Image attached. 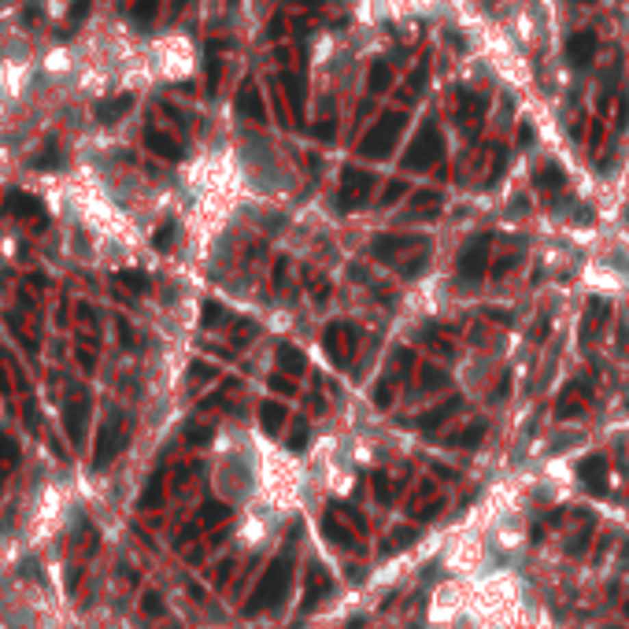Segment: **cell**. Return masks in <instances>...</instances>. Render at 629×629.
Listing matches in <instances>:
<instances>
[{
    "label": "cell",
    "mask_w": 629,
    "mask_h": 629,
    "mask_svg": "<svg viewBox=\"0 0 629 629\" xmlns=\"http://www.w3.org/2000/svg\"><path fill=\"white\" fill-rule=\"evenodd\" d=\"M289 581H293V555H278L274 563H270V570L259 578L256 592L248 596V604H244V615H259V611L267 607H278L281 600H285L289 592Z\"/></svg>",
    "instance_id": "1"
},
{
    "label": "cell",
    "mask_w": 629,
    "mask_h": 629,
    "mask_svg": "<svg viewBox=\"0 0 629 629\" xmlns=\"http://www.w3.org/2000/svg\"><path fill=\"white\" fill-rule=\"evenodd\" d=\"M404 123H407V115H404V112H389V115L381 118V123L367 133V138L359 141V156H367V159H381V156H389V149L396 144L400 130H404Z\"/></svg>",
    "instance_id": "2"
},
{
    "label": "cell",
    "mask_w": 629,
    "mask_h": 629,
    "mask_svg": "<svg viewBox=\"0 0 629 629\" xmlns=\"http://www.w3.org/2000/svg\"><path fill=\"white\" fill-rule=\"evenodd\" d=\"M355 344H359V330H355L352 322H330L322 330V348L330 352L333 367L348 370L352 355H355Z\"/></svg>",
    "instance_id": "3"
},
{
    "label": "cell",
    "mask_w": 629,
    "mask_h": 629,
    "mask_svg": "<svg viewBox=\"0 0 629 629\" xmlns=\"http://www.w3.org/2000/svg\"><path fill=\"white\" fill-rule=\"evenodd\" d=\"M441 152H444L441 133H437L433 123H426L422 133H418V141L411 144V152L404 156V167H407V170H426V167H433V163L441 159Z\"/></svg>",
    "instance_id": "4"
},
{
    "label": "cell",
    "mask_w": 629,
    "mask_h": 629,
    "mask_svg": "<svg viewBox=\"0 0 629 629\" xmlns=\"http://www.w3.org/2000/svg\"><path fill=\"white\" fill-rule=\"evenodd\" d=\"M370 185H374V178L367 175V170H355V167H348L344 170V181H341V211H352V207H359V204H367V196H370Z\"/></svg>",
    "instance_id": "5"
},
{
    "label": "cell",
    "mask_w": 629,
    "mask_h": 629,
    "mask_svg": "<svg viewBox=\"0 0 629 629\" xmlns=\"http://www.w3.org/2000/svg\"><path fill=\"white\" fill-rule=\"evenodd\" d=\"M489 241H492V237H489V233H481V237H474L467 248H463V256H459V278H463V281H478L481 274H485V263H489Z\"/></svg>",
    "instance_id": "6"
},
{
    "label": "cell",
    "mask_w": 629,
    "mask_h": 629,
    "mask_svg": "<svg viewBox=\"0 0 629 629\" xmlns=\"http://www.w3.org/2000/svg\"><path fill=\"white\" fill-rule=\"evenodd\" d=\"M589 404H592L589 381L585 378H574L570 385H567V393H563V400H559V407H555V415H559V418H574V415L585 411Z\"/></svg>",
    "instance_id": "7"
},
{
    "label": "cell",
    "mask_w": 629,
    "mask_h": 629,
    "mask_svg": "<svg viewBox=\"0 0 629 629\" xmlns=\"http://www.w3.org/2000/svg\"><path fill=\"white\" fill-rule=\"evenodd\" d=\"M578 478L589 492L604 496L607 492V455H585V459L578 463Z\"/></svg>",
    "instance_id": "8"
},
{
    "label": "cell",
    "mask_w": 629,
    "mask_h": 629,
    "mask_svg": "<svg viewBox=\"0 0 629 629\" xmlns=\"http://www.w3.org/2000/svg\"><path fill=\"white\" fill-rule=\"evenodd\" d=\"M418 241H422V237H407V233L374 237V256H378V259H385V263H393V259H400V256H404V252H415V248H418Z\"/></svg>",
    "instance_id": "9"
},
{
    "label": "cell",
    "mask_w": 629,
    "mask_h": 629,
    "mask_svg": "<svg viewBox=\"0 0 629 629\" xmlns=\"http://www.w3.org/2000/svg\"><path fill=\"white\" fill-rule=\"evenodd\" d=\"M322 533H326V541H333L341 552H355V548H359V541H355L359 533H355L352 526H344V522H341V518H337L333 511L322 518Z\"/></svg>",
    "instance_id": "10"
},
{
    "label": "cell",
    "mask_w": 629,
    "mask_h": 629,
    "mask_svg": "<svg viewBox=\"0 0 629 629\" xmlns=\"http://www.w3.org/2000/svg\"><path fill=\"white\" fill-rule=\"evenodd\" d=\"M333 592V578L322 567H307V589H304V611H311L322 596Z\"/></svg>",
    "instance_id": "11"
},
{
    "label": "cell",
    "mask_w": 629,
    "mask_h": 629,
    "mask_svg": "<svg viewBox=\"0 0 629 629\" xmlns=\"http://www.w3.org/2000/svg\"><path fill=\"white\" fill-rule=\"evenodd\" d=\"M592 56H596V34L581 30V34H574V38L567 41V60L574 63V67H589Z\"/></svg>",
    "instance_id": "12"
},
{
    "label": "cell",
    "mask_w": 629,
    "mask_h": 629,
    "mask_svg": "<svg viewBox=\"0 0 629 629\" xmlns=\"http://www.w3.org/2000/svg\"><path fill=\"white\" fill-rule=\"evenodd\" d=\"M459 407H463V396H452V400H444V404H437L433 411H426L422 418H418V430H422V433H433L437 426L448 422V418L459 411Z\"/></svg>",
    "instance_id": "13"
},
{
    "label": "cell",
    "mask_w": 629,
    "mask_h": 629,
    "mask_svg": "<svg viewBox=\"0 0 629 629\" xmlns=\"http://www.w3.org/2000/svg\"><path fill=\"white\" fill-rule=\"evenodd\" d=\"M278 363H281V370L293 374V378L307 370V355L300 352L296 344H289V341H285V344H278Z\"/></svg>",
    "instance_id": "14"
},
{
    "label": "cell",
    "mask_w": 629,
    "mask_h": 629,
    "mask_svg": "<svg viewBox=\"0 0 629 629\" xmlns=\"http://www.w3.org/2000/svg\"><path fill=\"white\" fill-rule=\"evenodd\" d=\"M607 318H611V304H607V300H592V304H589V311H585V341H589L592 333H600V330H604V322H607Z\"/></svg>",
    "instance_id": "15"
},
{
    "label": "cell",
    "mask_w": 629,
    "mask_h": 629,
    "mask_svg": "<svg viewBox=\"0 0 629 629\" xmlns=\"http://www.w3.org/2000/svg\"><path fill=\"white\" fill-rule=\"evenodd\" d=\"M130 104H133L130 93H123V97H115V100H104V104L97 107V118H100V123H115L118 115L130 112Z\"/></svg>",
    "instance_id": "16"
},
{
    "label": "cell",
    "mask_w": 629,
    "mask_h": 629,
    "mask_svg": "<svg viewBox=\"0 0 629 629\" xmlns=\"http://www.w3.org/2000/svg\"><path fill=\"white\" fill-rule=\"evenodd\" d=\"M149 149L156 152V156H163V159H181V144H175V141L167 138V133L149 130Z\"/></svg>",
    "instance_id": "17"
},
{
    "label": "cell",
    "mask_w": 629,
    "mask_h": 629,
    "mask_svg": "<svg viewBox=\"0 0 629 629\" xmlns=\"http://www.w3.org/2000/svg\"><path fill=\"white\" fill-rule=\"evenodd\" d=\"M259 418H263V430L267 433H278L281 422H285V407H281L278 400H267V404L259 407Z\"/></svg>",
    "instance_id": "18"
},
{
    "label": "cell",
    "mask_w": 629,
    "mask_h": 629,
    "mask_svg": "<svg viewBox=\"0 0 629 629\" xmlns=\"http://www.w3.org/2000/svg\"><path fill=\"white\" fill-rule=\"evenodd\" d=\"M444 385H448V374H444V370L430 367V363L418 367V389H422V393H430V389H444Z\"/></svg>",
    "instance_id": "19"
},
{
    "label": "cell",
    "mask_w": 629,
    "mask_h": 629,
    "mask_svg": "<svg viewBox=\"0 0 629 629\" xmlns=\"http://www.w3.org/2000/svg\"><path fill=\"white\" fill-rule=\"evenodd\" d=\"M8 207H12L15 215H38L41 200H34L30 193H12V196H8Z\"/></svg>",
    "instance_id": "20"
},
{
    "label": "cell",
    "mask_w": 629,
    "mask_h": 629,
    "mask_svg": "<svg viewBox=\"0 0 629 629\" xmlns=\"http://www.w3.org/2000/svg\"><path fill=\"white\" fill-rule=\"evenodd\" d=\"M481 437H485V426L474 422V426H467V430L452 433V437H448V444H452V448H467V444H478Z\"/></svg>",
    "instance_id": "21"
},
{
    "label": "cell",
    "mask_w": 629,
    "mask_h": 629,
    "mask_svg": "<svg viewBox=\"0 0 629 629\" xmlns=\"http://www.w3.org/2000/svg\"><path fill=\"white\" fill-rule=\"evenodd\" d=\"M563 170L559 167H544L541 175H537V189H544V193H555V189H563Z\"/></svg>",
    "instance_id": "22"
},
{
    "label": "cell",
    "mask_w": 629,
    "mask_h": 629,
    "mask_svg": "<svg viewBox=\"0 0 629 629\" xmlns=\"http://www.w3.org/2000/svg\"><path fill=\"white\" fill-rule=\"evenodd\" d=\"M237 104H241V112L244 115H252V118H263V104H259V93L252 86H244V93H241V100H237Z\"/></svg>",
    "instance_id": "23"
},
{
    "label": "cell",
    "mask_w": 629,
    "mask_h": 629,
    "mask_svg": "<svg viewBox=\"0 0 629 629\" xmlns=\"http://www.w3.org/2000/svg\"><path fill=\"white\" fill-rule=\"evenodd\" d=\"M422 341L430 344L433 352H441V355H452V341H448V337H441V333H437V326H426V330H422Z\"/></svg>",
    "instance_id": "24"
},
{
    "label": "cell",
    "mask_w": 629,
    "mask_h": 629,
    "mask_svg": "<svg viewBox=\"0 0 629 629\" xmlns=\"http://www.w3.org/2000/svg\"><path fill=\"white\" fill-rule=\"evenodd\" d=\"M156 4L159 0H138V4H133V26H149L152 23V15H156Z\"/></svg>",
    "instance_id": "25"
},
{
    "label": "cell",
    "mask_w": 629,
    "mask_h": 629,
    "mask_svg": "<svg viewBox=\"0 0 629 629\" xmlns=\"http://www.w3.org/2000/svg\"><path fill=\"white\" fill-rule=\"evenodd\" d=\"M389 78H393V70H389V63H381V60H378V63H374V67H370V89H374V93H381V89L389 86Z\"/></svg>",
    "instance_id": "26"
},
{
    "label": "cell",
    "mask_w": 629,
    "mask_h": 629,
    "mask_svg": "<svg viewBox=\"0 0 629 629\" xmlns=\"http://www.w3.org/2000/svg\"><path fill=\"white\" fill-rule=\"evenodd\" d=\"M307 289H311V296H315V304H326V296H330V281L326 278H318V274H311V270H307Z\"/></svg>",
    "instance_id": "27"
},
{
    "label": "cell",
    "mask_w": 629,
    "mask_h": 629,
    "mask_svg": "<svg viewBox=\"0 0 629 629\" xmlns=\"http://www.w3.org/2000/svg\"><path fill=\"white\" fill-rule=\"evenodd\" d=\"M437 207H441V196H437V193H418L415 196V211H422L426 218H433Z\"/></svg>",
    "instance_id": "28"
},
{
    "label": "cell",
    "mask_w": 629,
    "mask_h": 629,
    "mask_svg": "<svg viewBox=\"0 0 629 629\" xmlns=\"http://www.w3.org/2000/svg\"><path fill=\"white\" fill-rule=\"evenodd\" d=\"M393 537H396V541H385V544H381V555H389V552H400V548H407V544L415 541V533H411V530H396Z\"/></svg>",
    "instance_id": "29"
},
{
    "label": "cell",
    "mask_w": 629,
    "mask_h": 629,
    "mask_svg": "<svg viewBox=\"0 0 629 629\" xmlns=\"http://www.w3.org/2000/svg\"><path fill=\"white\" fill-rule=\"evenodd\" d=\"M374 404L385 411L389 404H393V378H385V381H378V389H374Z\"/></svg>",
    "instance_id": "30"
},
{
    "label": "cell",
    "mask_w": 629,
    "mask_h": 629,
    "mask_svg": "<svg viewBox=\"0 0 629 629\" xmlns=\"http://www.w3.org/2000/svg\"><path fill=\"white\" fill-rule=\"evenodd\" d=\"M226 518H230V507H226V504H207L204 526H218V522H226Z\"/></svg>",
    "instance_id": "31"
},
{
    "label": "cell",
    "mask_w": 629,
    "mask_h": 629,
    "mask_svg": "<svg viewBox=\"0 0 629 629\" xmlns=\"http://www.w3.org/2000/svg\"><path fill=\"white\" fill-rule=\"evenodd\" d=\"M374 496H378V504H389V500H393V485H389L385 474H374Z\"/></svg>",
    "instance_id": "32"
},
{
    "label": "cell",
    "mask_w": 629,
    "mask_h": 629,
    "mask_svg": "<svg viewBox=\"0 0 629 629\" xmlns=\"http://www.w3.org/2000/svg\"><path fill=\"white\" fill-rule=\"evenodd\" d=\"M589 537H592V526H585V530H581V533H574V537H570L567 552H570V555H581V552L589 548Z\"/></svg>",
    "instance_id": "33"
},
{
    "label": "cell",
    "mask_w": 629,
    "mask_h": 629,
    "mask_svg": "<svg viewBox=\"0 0 629 629\" xmlns=\"http://www.w3.org/2000/svg\"><path fill=\"white\" fill-rule=\"evenodd\" d=\"M118 281H126L133 293H144V289H149V278L138 274V270H123V274H118Z\"/></svg>",
    "instance_id": "34"
},
{
    "label": "cell",
    "mask_w": 629,
    "mask_h": 629,
    "mask_svg": "<svg viewBox=\"0 0 629 629\" xmlns=\"http://www.w3.org/2000/svg\"><path fill=\"white\" fill-rule=\"evenodd\" d=\"M304 444H307V422L300 418V422H296V430L289 433V448H293V452H300Z\"/></svg>",
    "instance_id": "35"
},
{
    "label": "cell",
    "mask_w": 629,
    "mask_h": 629,
    "mask_svg": "<svg viewBox=\"0 0 629 629\" xmlns=\"http://www.w3.org/2000/svg\"><path fill=\"white\" fill-rule=\"evenodd\" d=\"M270 389H274L278 396H293L296 393V385L285 378V374H274V378H270Z\"/></svg>",
    "instance_id": "36"
},
{
    "label": "cell",
    "mask_w": 629,
    "mask_h": 629,
    "mask_svg": "<svg viewBox=\"0 0 629 629\" xmlns=\"http://www.w3.org/2000/svg\"><path fill=\"white\" fill-rule=\"evenodd\" d=\"M411 367H415L411 348H396V374H411Z\"/></svg>",
    "instance_id": "37"
},
{
    "label": "cell",
    "mask_w": 629,
    "mask_h": 629,
    "mask_svg": "<svg viewBox=\"0 0 629 629\" xmlns=\"http://www.w3.org/2000/svg\"><path fill=\"white\" fill-rule=\"evenodd\" d=\"M404 193H407V185H404V181H393V185L385 189V196H381V204H385V207H389V204H396V200L404 196Z\"/></svg>",
    "instance_id": "38"
},
{
    "label": "cell",
    "mask_w": 629,
    "mask_h": 629,
    "mask_svg": "<svg viewBox=\"0 0 629 629\" xmlns=\"http://www.w3.org/2000/svg\"><path fill=\"white\" fill-rule=\"evenodd\" d=\"M204 322H207V326H218V322H226V311H222V307H218V304H207V307H204Z\"/></svg>",
    "instance_id": "39"
},
{
    "label": "cell",
    "mask_w": 629,
    "mask_h": 629,
    "mask_svg": "<svg viewBox=\"0 0 629 629\" xmlns=\"http://www.w3.org/2000/svg\"><path fill=\"white\" fill-rule=\"evenodd\" d=\"M170 237H175V222H167L163 230L156 233V248H170Z\"/></svg>",
    "instance_id": "40"
},
{
    "label": "cell",
    "mask_w": 629,
    "mask_h": 629,
    "mask_svg": "<svg viewBox=\"0 0 629 629\" xmlns=\"http://www.w3.org/2000/svg\"><path fill=\"white\" fill-rule=\"evenodd\" d=\"M437 511H441V504H437V500H433V504H426L422 511H411V515H415V518H433Z\"/></svg>",
    "instance_id": "41"
},
{
    "label": "cell",
    "mask_w": 629,
    "mask_h": 629,
    "mask_svg": "<svg viewBox=\"0 0 629 629\" xmlns=\"http://www.w3.org/2000/svg\"><path fill=\"white\" fill-rule=\"evenodd\" d=\"M193 378H204V381H207V378H215V370L204 367V363H193Z\"/></svg>",
    "instance_id": "42"
},
{
    "label": "cell",
    "mask_w": 629,
    "mask_h": 629,
    "mask_svg": "<svg viewBox=\"0 0 629 629\" xmlns=\"http://www.w3.org/2000/svg\"><path fill=\"white\" fill-rule=\"evenodd\" d=\"M189 441H193V444H204V441H211V430H193V433H189Z\"/></svg>",
    "instance_id": "43"
},
{
    "label": "cell",
    "mask_w": 629,
    "mask_h": 629,
    "mask_svg": "<svg viewBox=\"0 0 629 629\" xmlns=\"http://www.w3.org/2000/svg\"><path fill=\"white\" fill-rule=\"evenodd\" d=\"M433 470H437V474H441V478H448V481H455V478H459V470H452V467H441V463H437V467H433Z\"/></svg>",
    "instance_id": "44"
},
{
    "label": "cell",
    "mask_w": 629,
    "mask_h": 629,
    "mask_svg": "<svg viewBox=\"0 0 629 629\" xmlns=\"http://www.w3.org/2000/svg\"><path fill=\"white\" fill-rule=\"evenodd\" d=\"M144 611H152V615H159V611H163V604H159L156 596H149V600H144Z\"/></svg>",
    "instance_id": "45"
},
{
    "label": "cell",
    "mask_w": 629,
    "mask_h": 629,
    "mask_svg": "<svg viewBox=\"0 0 629 629\" xmlns=\"http://www.w3.org/2000/svg\"><path fill=\"white\" fill-rule=\"evenodd\" d=\"M618 344H622V348H629V330L622 326V333H618Z\"/></svg>",
    "instance_id": "46"
},
{
    "label": "cell",
    "mask_w": 629,
    "mask_h": 629,
    "mask_svg": "<svg viewBox=\"0 0 629 629\" xmlns=\"http://www.w3.org/2000/svg\"><path fill=\"white\" fill-rule=\"evenodd\" d=\"M626 618H629V600H626Z\"/></svg>",
    "instance_id": "47"
},
{
    "label": "cell",
    "mask_w": 629,
    "mask_h": 629,
    "mask_svg": "<svg viewBox=\"0 0 629 629\" xmlns=\"http://www.w3.org/2000/svg\"><path fill=\"white\" fill-rule=\"evenodd\" d=\"M175 4H178V8H181V4H185V0H175Z\"/></svg>",
    "instance_id": "48"
}]
</instances>
